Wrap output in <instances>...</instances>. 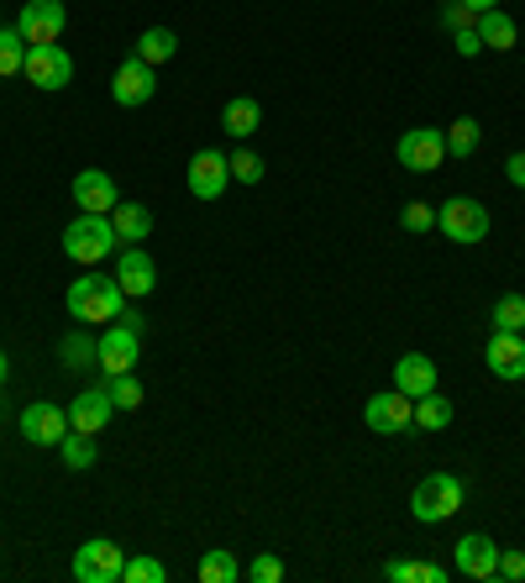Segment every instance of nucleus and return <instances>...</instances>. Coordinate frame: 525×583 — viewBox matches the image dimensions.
Segmentation results:
<instances>
[{
    "label": "nucleus",
    "instance_id": "a19ab883",
    "mask_svg": "<svg viewBox=\"0 0 525 583\" xmlns=\"http://www.w3.org/2000/svg\"><path fill=\"white\" fill-rule=\"evenodd\" d=\"M462 5H468V11H473V16H483V11H494V5H500V0H462Z\"/></svg>",
    "mask_w": 525,
    "mask_h": 583
},
{
    "label": "nucleus",
    "instance_id": "58836bf2",
    "mask_svg": "<svg viewBox=\"0 0 525 583\" xmlns=\"http://www.w3.org/2000/svg\"><path fill=\"white\" fill-rule=\"evenodd\" d=\"M453 48L462 53V58H478V53H483V37H478V26H462V32H453Z\"/></svg>",
    "mask_w": 525,
    "mask_h": 583
},
{
    "label": "nucleus",
    "instance_id": "9b49d317",
    "mask_svg": "<svg viewBox=\"0 0 525 583\" xmlns=\"http://www.w3.org/2000/svg\"><path fill=\"white\" fill-rule=\"evenodd\" d=\"M64 26H69L64 0H26L22 11H16V32H22L26 43H58Z\"/></svg>",
    "mask_w": 525,
    "mask_h": 583
},
{
    "label": "nucleus",
    "instance_id": "0eeeda50",
    "mask_svg": "<svg viewBox=\"0 0 525 583\" xmlns=\"http://www.w3.org/2000/svg\"><path fill=\"white\" fill-rule=\"evenodd\" d=\"M362 421H368V431H379V437H400L415 426V400L400 394V389H383L373 394L368 405H362Z\"/></svg>",
    "mask_w": 525,
    "mask_h": 583
},
{
    "label": "nucleus",
    "instance_id": "b1692460",
    "mask_svg": "<svg viewBox=\"0 0 525 583\" xmlns=\"http://www.w3.org/2000/svg\"><path fill=\"white\" fill-rule=\"evenodd\" d=\"M415 426H421V431H447V426H453V400L436 394V389L421 394V400H415Z\"/></svg>",
    "mask_w": 525,
    "mask_h": 583
},
{
    "label": "nucleus",
    "instance_id": "ea45409f",
    "mask_svg": "<svg viewBox=\"0 0 525 583\" xmlns=\"http://www.w3.org/2000/svg\"><path fill=\"white\" fill-rule=\"evenodd\" d=\"M504 179H510L515 190H525V153H510V158H504Z\"/></svg>",
    "mask_w": 525,
    "mask_h": 583
},
{
    "label": "nucleus",
    "instance_id": "f8f14e48",
    "mask_svg": "<svg viewBox=\"0 0 525 583\" xmlns=\"http://www.w3.org/2000/svg\"><path fill=\"white\" fill-rule=\"evenodd\" d=\"M16 431H22L32 447H58L74 426H69V411H58V405H48V400H37V405H26L22 411Z\"/></svg>",
    "mask_w": 525,
    "mask_h": 583
},
{
    "label": "nucleus",
    "instance_id": "7c9ffc66",
    "mask_svg": "<svg viewBox=\"0 0 525 583\" xmlns=\"http://www.w3.org/2000/svg\"><path fill=\"white\" fill-rule=\"evenodd\" d=\"M494 332H525V294H500L494 300Z\"/></svg>",
    "mask_w": 525,
    "mask_h": 583
},
{
    "label": "nucleus",
    "instance_id": "aec40b11",
    "mask_svg": "<svg viewBox=\"0 0 525 583\" xmlns=\"http://www.w3.org/2000/svg\"><path fill=\"white\" fill-rule=\"evenodd\" d=\"M111 226H116L121 247H137V243H147V232H153V211L137 205V200H121L116 211H111Z\"/></svg>",
    "mask_w": 525,
    "mask_h": 583
},
{
    "label": "nucleus",
    "instance_id": "72a5a7b5",
    "mask_svg": "<svg viewBox=\"0 0 525 583\" xmlns=\"http://www.w3.org/2000/svg\"><path fill=\"white\" fill-rule=\"evenodd\" d=\"M247 579L253 583H284V562L273 558V552H258V558L247 562Z\"/></svg>",
    "mask_w": 525,
    "mask_h": 583
},
{
    "label": "nucleus",
    "instance_id": "6ab92c4d",
    "mask_svg": "<svg viewBox=\"0 0 525 583\" xmlns=\"http://www.w3.org/2000/svg\"><path fill=\"white\" fill-rule=\"evenodd\" d=\"M394 389L410 394V400L431 394V389H436V363H431L426 352H405V358L394 363Z\"/></svg>",
    "mask_w": 525,
    "mask_h": 583
},
{
    "label": "nucleus",
    "instance_id": "a878e982",
    "mask_svg": "<svg viewBox=\"0 0 525 583\" xmlns=\"http://www.w3.org/2000/svg\"><path fill=\"white\" fill-rule=\"evenodd\" d=\"M442 137H447V158H473L478 143H483V126H478L473 116H457Z\"/></svg>",
    "mask_w": 525,
    "mask_h": 583
},
{
    "label": "nucleus",
    "instance_id": "79ce46f5",
    "mask_svg": "<svg viewBox=\"0 0 525 583\" xmlns=\"http://www.w3.org/2000/svg\"><path fill=\"white\" fill-rule=\"evenodd\" d=\"M5 379H11V358L0 352V384H5Z\"/></svg>",
    "mask_w": 525,
    "mask_h": 583
},
{
    "label": "nucleus",
    "instance_id": "4c0bfd02",
    "mask_svg": "<svg viewBox=\"0 0 525 583\" xmlns=\"http://www.w3.org/2000/svg\"><path fill=\"white\" fill-rule=\"evenodd\" d=\"M500 579H510V583L525 579V552H515V547H500Z\"/></svg>",
    "mask_w": 525,
    "mask_h": 583
},
{
    "label": "nucleus",
    "instance_id": "c756f323",
    "mask_svg": "<svg viewBox=\"0 0 525 583\" xmlns=\"http://www.w3.org/2000/svg\"><path fill=\"white\" fill-rule=\"evenodd\" d=\"M237 579H242V568L226 547H215V552L200 558V583H237Z\"/></svg>",
    "mask_w": 525,
    "mask_h": 583
},
{
    "label": "nucleus",
    "instance_id": "1a4fd4ad",
    "mask_svg": "<svg viewBox=\"0 0 525 583\" xmlns=\"http://www.w3.org/2000/svg\"><path fill=\"white\" fill-rule=\"evenodd\" d=\"M121 568H126V558H121L116 541H105V536L85 541L74 552V579L79 583H121Z\"/></svg>",
    "mask_w": 525,
    "mask_h": 583
},
{
    "label": "nucleus",
    "instance_id": "a211bd4d",
    "mask_svg": "<svg viewBox=\"0 0 525 583\" xmlns=\"http://www.w3.org/2000/svg\"><path fill=\"white\" fill-rule=\"evenodd\" d=\"M111 415H116V405H111V394L105 389H79L69 405V426L74 431H90V437H100L105 426H111Z\"/></svg>",
    "mask_w": 525,
    "mask_h": 583
},
{
    "label": "nucleus",
    "instance_id": "ddd939ff",
    "mask_svg": "<svg viewBox=\"0 0 525 583\" xmlns=\"http://www.w3.org/2000/svg\"><path fill=\"white\" fill-rule=\"evenodd\" d=\"M453 562L457 573H468V579H500V541L483 531H468L453 547Z\"/></svg>",
    "mask_w": 525,
    "mask_h": 583
},
{
    "label": "nucleus",
    "instance_id": "f704fd0d",
    "mask_svg": "<svg viewBox=\"0 0 525 583\" xmlns=\"http://www.w3.org/2000/svg\"><path fill=\"white\" fill-rule=\"evenodd\" d=\"M400 226H405V232H431V226H436V211H431L426 200H410L405 211H400Z\"/></svg>",
    "mask_w": 525,
    "mask_h": 583
},
{
    "label": "nucleus",
    "instance_id": "f3484780",
    "mask_svg": "<svg viewBox=\"0 0 525 583\" xmlns=\"http://www.w3.org/2000/svg\"><path fill=\"white\" fill-rule=\"evenodd\" d=\"M74 205L79 211H96V216H111L121 205V190H116V179L105 169H85V173H74Z\"/></svg>",
    "mask_w": 525,
    "mask_h": 583
},
{
    "label": "nucleus",
    "instance_id": "423d86ee",
    "mask_svg": "<svg viewBox=\"0 0 525 583\" xmlns=\"http://www.w3.org/2000/svg\"><path fill=\"white\" fill-rule=\"evenodd\" d=\"M394 158H400L410 173H431L447 164V137H442L436 126H410L405 137L394 143Z\"/></svg>",
    "mask_w": 525,
    "mask_h": 583
},
{
    "label": "nucleus",
    "instance_id": "dca6fc26",
    "mask_svg": "<svg viewBox=\"0 0 525 583\" xmlns=\"http://www.w3.org/2000/svg\"><path fill=\"white\" fill-rule=\"evenodd\" d=\"M483 363H489L494 379L521 384V379H525V332H494L489 347H483Z\"/></svg>",
    "mask_w": 525,
    "mask_h": 583
},
{
    "label": "nucleus",
    "instance_id": "c9c22d12",
    "mask_svg": "<svg viewBox=\"0 0 525 583\" xmlns=\"http://www.w3.org/2000/svg\"><path fill=\"white\" fill-rule=\"evenodd\" d=\"M64 363H69V368L96 363V337H69V341H64Z\"/></svg>",
    "mask_w": 525,
    "mask_h": 583
},
{
    "label": "nucleus",
    "instance_id": "20e7f679",
    "mask_svg": "<svg viewBox=\"0 0 525 583\" xmlns=\"http://www.w3.org/2000/svg\"><path fill=\"white\" fill-rule=\"evenodd\" d=\"M436 226L453 237V243L473 247L489 237V205H478V200H468V194H453L447 205H436Z\"/></svg>",
    "mask_w": 525,
    "mask_h": 583
},
{
    "label": "nucleus",
    "instance_id": "39448f33",
    "mask_svg": "<svg viewBox=\"0 0 525 583\" xmlns=\"http://www.w3.org/2000/svg\"><path fill=\"white\" fill-rule=\"evenodd\" d=\"M143 352V332H132L126 321H105V332L96 337V363L100 373H132Z\"/></svg>",
    "mask_w": 525,
    "mask_h": 583
},
{
    "label": "nucleus",
    "instance_id": "e433bc0d",
    "mask_svg": "<svg viewBox=\"0 0 525 583\" xmlns=\"http://www.w3.org/2000/svg\"><path fill=\"white\" fill-rule=\"evenodd\" d=\"M473 22L478 16L462 5V0H447V5H442V26H447V32H462V26H473Z\"/></svg>",
    "mask_w": 525,
    "mask_h": 583
},
{
    "label": "nucleus",
    "instance_id": "f03ea898",
    "mask_svg": "<svg viewBox=\"0 0 525 583\" xmlns=\"http://www.w3.org/2000/svg\"><path fill=\"white\" fill-rule=\"evenodd\" d=\"M121 247L116 226H111V216H96V211H79V216L64 226V253H69L74 264L96 268L100 258H111Z\"/></svg>",
    "mask_w": 525,
    "mask_h": 583
},
{
    "label": "nucleus",
    "instance_id": "2f4dec72",
    "mask_svg": "<svg viewBox=\"0 0 525 583\" xmlns=\"http://www.w3.org/2000/svg\"><path fill=\"white\" fill-rule=\"evenodd\" d=\"M121 579L126 583H168V568L158 558H126Z\"/></svg>",
    "mask_w": 525,
    "mask_h": 583
},
{
    "label": "nucleus",
    "instance_id": "9d476101",
    "mask_svg": "<svg viewBox=\"0 0 525 583\" xmlns=\"http://www.w3.org/2000/svg\"><path fill=\"white\" fill-rule=\"evenodd\" d=\"M26 79L37 85V90H64L74 79V58L58 43H26Z\"/></svg>",
    "mask_w": 525,
    "mask_h": 583
},
{
    "label": "nucleus",
    "instance_id": "473e14b6",
    "mask_svg": "<svg viewBox=\"0 0 525 583\" xmlns=\"http://www.w3.org/2000/svg\"><path fill=\"white\" fill-rule=\"evenodd\" d=\"M226 169H232L237 184H258V179H262V158L253 153V147H237V153L226 158Z\"/></svg>",
    "mask_w": 525,
    "mask_h": 583
},
{
    "label": "nucleus",
    "instance_id": "cd10ccee",
    "mask_svg": "<svg viewBox=\"0 0 525 583\" xmlns=\"http://www.w3.org/2000/svg\"><path fill=\"white\" fill-rule=\"evenodd\" d=\"M100 389L111 394V405H116V411H137V405H143V384H137L132 373H105Z\"/></svg>",
    "mask_w": 525,
    "mask_h": 583
},
{
    "label": "nucleus",
    "instance_id": "4be33fe9",
    "mask_svg": "<svg viewBox=\"0 0 525 583\" xmlns=\"http://www.w3.org/2000/svg\"><path fill=\"white\" fill-rule=\"evenodd\" d=\"M473 26H478V37H483V48H494V53H510V48H515V37H521V32H515V16L500 11V5H494V11H483Z\"/></svg>",
    "mask_w": 525,
    "mask_h": 583
},
{
    "label": "nucleus",
    "instance_id": "f257e3e1",
    "mask_svg": "<svg viewBox=\"0 0 525 583\" xmlns=\"http://www.w3.org/2000/svg\"><path fill=\"white\" fill-rule=\"evenodd\" d=\"M64 305H69V316L79 321V326H105V321H116L132 300H126V290L116 284V273L90 268V273H79V279L69 284Z\"/></svg>",
    "mask_w": 525,
    "mask_h": 583
},
{
    "label": "nucleus",
    "instance_id": "bb28decb",
    "mask_svg": "<svg viewBox=\"0 0 525 583\" xmlns=\"http://www.w3.org/2000/svg\"><path fill=\"white\" fill-rule=\"evenodd\" d=\"M58 458H64V468H74V473H79V468H96L100 462L96 437H90V431H69V437L58 441Z\"/></svg>",
    "mask_w": 525,
    "mask_h": 583
},
{
    "label": "nucleus",
    "instance_id": "412c9836",
    "mask_svg": "<svg viewBox=\"0 0 525 583\" xmlns=\"http://www.w3.org/2000/svg\"><path fill=\"white\" fill-rule=\"evenodd\" d=\"M221 126H226L237 143H247V137L262 126V105L253 96H232L226 100V111H221Z\"/></svg>",
    "mask_w": 525,
    "mask_h": 583
},
{
    "label": "nucleus",
    "instance_id": "7ed1b4c3",
    "mask_svg": "<svg viewBox=\"0 0 525 583\" xmlns=\"http://www.w3.org/2000/svg\"><path fill=\"white\" fill-rule=\"evenodd\" d=\"M462 500H468V489H462L457 473H426V479L415 484V494H410V515L436 526V520H453V515L462 511Z\"/></svg>",
    "mask_w": 525,
    "mask_h": 583
},
{
    "label": "nucleus",
    "instance_id": "6e6552de",
    "mask_svg": "<svg viewBox=\"0 0 525 583\" xmlns=\"http://www.w3.org/2000/svg\"><path fill=\"white\" fill-rule=\"evenodd\" d=\"M153 96H158V69L143 64L137 53H132V58H121V69L111 74V100L126 105V111H137V105H147Z\"/></svg>",
    "mask_w": 525,
    "mask_h": 583
},
{
    "label": "nucleus",
    "instance_id": "2eb2a0df",
    "mask_svg": "<svg viewBox=\"0 0 525 583\" xmlns=\"http://www.w3.org/2000/svg\"><path fill=\"white\" fill-rule=\"evenodd\" d=\"M116 284L126 290V300L153 294V284H158V264H153V253H143V243L116 247Z\"/></svg>",
    "mask_w": 525,
    "mask_h": 583
},
{
    "label": "nucleus",
    "instance_id": "393cba45",
    "mask_svg": "<svg viewBox=\"0 0 525 583\" xmlns=\"http://www.w3.org/2000/svg\"><path fill=\"white\" fill-rule=\"evenodd\" d=\"M174 53H179V37H174L168 26H147L143 37H137V58H143V64H153V69H158V64H168Z\"/></svg>",
    "mask_w": 525,
    "mask_h": 583
},
{
    "label": "nucleus",
    "instance_id": "5701e85b",
    "mask_svg": "<svg viewBox=\"0 0 525 583\" xmlns=\"http://www.w3.org/2000/svg\"><path fill=\"white\" fill-rule=\"evenodd\" d=\"M389 583H447V568L442 562H415V558H389L383 568Z\"/></svg>",
    "mask_w": 525,
    "mask_h": 583
},
{
    "label": "nucleus",
    "instance_id": "c85d7f7f",
    "mask_svg": "<svg viewBox=\"0 0 525 583\" xmlns=\"http://www.w3.org/2000/svg\"><path fill=\"white\" fill-rule=\"evenodd\" d=\"M22 69H26V37L16 26H0V79H11Z\"/></svg>",
    "mask_w": 525,
    "mask_h": 583
},
{
    "label": "nucleus",
    "instance_id": "4468645a",
    "mask_svg": "<svg viewBox=\"0 0 525 583\" xmlns=\"http://www.w3.org/2000/svg\"><path fill=\"white\" fill-rule=\"evenodd\" d=\"M185 184H190L194 200H221V194H226V184H232V169H226V158H221L215 147H205V153H194V158H190Z\"/></svg>",
    "mask_w": 525,
    "mask_h": 583
}]
</instances>
